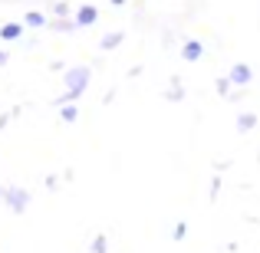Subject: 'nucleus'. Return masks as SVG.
I'll return each instance as SVG.
<instances>
[{
	"label": "nucleus",
	"mask_w": 260,
	"mask_h": 253,
	"mask_svg": "<svg viewBox=\"0 0 260 253\" xmlns=\"http://www.w3.org/2000/svg\"><path fill=\"white\" fill-rule=\"evenodd\" d=\"M0 194H4V197H7V201H10L17 210H23V207H26V201H30V194H26V191H17V188H10V191H0Z\"/></svg>",
	"instance_id": "nucleus-2"
},
{
	"label": "nucleus",
	"mask_w": 260,
	"mask_h": 253,
	"mask_svg": "<svg viewBox=\"0 0 260 253\" xmlns=\"http://www.w3.org/2000/svg\"><path fill=\"white\" fill-rule=\"evenodd\" d=\"M26 23H30V26H40V23H43V17H40V13H26Z\"/></svg>",
	"instance_id": "nucleus-10"
},
{
	"label": "nucleus",
	"mask_w": 260,
	"mask_h": 253,
	"mask_svg": "<svg viewBox=\"0 0 260 253\" xmlns=\"http://www.w3.org/2000/svg\"><path fill=\"white\" fill-rule=\"evenodd\" d=\"M247 79H250V69H247V66H234V69H231V83L244 86Z\"/></svg>",
	"instance_id": "nucleus-3"
},
{
	"label": "nucleus",
	"mask_w": 260,
	"mask_h": 253,
	"mask_svg": "<svg viewBox=\"0 0 260 253\" xmlns=\"http://www.w3.org/2000/svg\"><path fill=\"white\" fill-rule=\"evenodd\" d=\"M254 122H257V119H254V115H244V119H241V122H237V125H241V132H247V128H254Z\"/></svg>",
	"instance_id": "nucleus-8"
},
{
	"label": "nucleus",
	"mask_w": 260,
	"mask_h": 253,
	"mask_svg": "<svg viewBox=\"0 0 260 253\" xmlns=\"http://www.w3.org/2000/svg\"><path fill=\"white\" fill-rule=\"evenodd\" d=\"M201 56V43H188L184 46V59H198Z\"/></svg>",
	"instance_id": "nucleus-6"
},
{
	"label": "nucleus",
	"mask_w": 260,
	"mask_h": 253,
	"mask_svg": "<svg viewBox=\"0 0 260 253\" xmlns=\"http://www.w3.org/2000/svg\"><path fill=\"white\" fill-rule=\"evenodd\" d=\"M76 23H79V26L95 23V7H83V10H79V17H76Z\"/></svg>",
	"instance_id": "nucleus-4"
},
{
	"label": "nucleus",
	"mask_w": 260,
	"mask_h": 253,
	"mask_svg": "<svg viewBox=\"0 0 260 253\" xmlns=\"http://www.w3.org/2000/svg\"><path fill=\"white\" fill-rule=\"evenodd\" d=\"M76 119V109H63V122H73Z\"/></svg>",
	"instance_id": "nucleus-11"
},
{
	"label": "nucleus",
	"mask_w": 260,
	"mask_h": 253,
	"mask_svg": "<svg viewBox=\"0 0 260 253\" xmlns=\"http://www.w3.org/2000/svg\"><path fill=\"white\" fill-rule=\"evenodd\" d=\"M7 63V53H0V66H4Z\"/></svg>",
	"instance_id": "nucleus-12"
},
{
	"label": "nucleus",
	"mask_w": 260,
	"mask_h": 253,
	"mask_svg": "<svg viewBox=\"0 0 260 253\" xmlns=\"http://www.w3.org/2000/svg\"><path fill=\"white\" fill-rule=\"evenodd\" d=\"M112 46H119V33H112V37L102 40V50H112Z\"/></svg>",
	"instance_id": "nucleus-7"
},
{
	"label": "nucleus",
	"mask_w": 260,
	"mask_h": 253,
	"mask_svg": "<svg viewBox=\"0 0 260 253\" xmlns=\"http://www.w3.org/2000/svg\"><path fill=\"white\" fill-rule=\"evenodd\" d=\"M66 83H70V92H66V95H59V99H56L59 105H63V102H70V99H76V95L86 89V83H89V69H73L70 76H66Z\"/></svg>",
	"instance_id": "nucleus-1"
},
{
	"label": "nucleus",
	"mask_w": 260,
	"mask_h": 253,
	"mask_svg": "<svg viewBox=\"0 0 260 253\" xmlns=\"http://www.w3.org/2000/svg\"><path fill=\"white\" fill-rule=\"evenodd\" d=\"M92 253H106V237H95V243H92Z\"/></svg>",
	"instance_id": "nucleus-9"
},
{
	"label": "nucleus",
	"mask_w": 260,
	"mask_h": 253,
	"mask_svg": "<svg viewBox=\"0 0 260 253\" xmlns=\"http://www.w3.org/2000/svg\"><path fill=\"white\" fill-rule=\"evenodd\" d=\"M0 37H4V40H17L20 37V23H7L4 30H0Z\"/></svg>",
	"instance_id": "nucleus-5"
}]
</instances>
